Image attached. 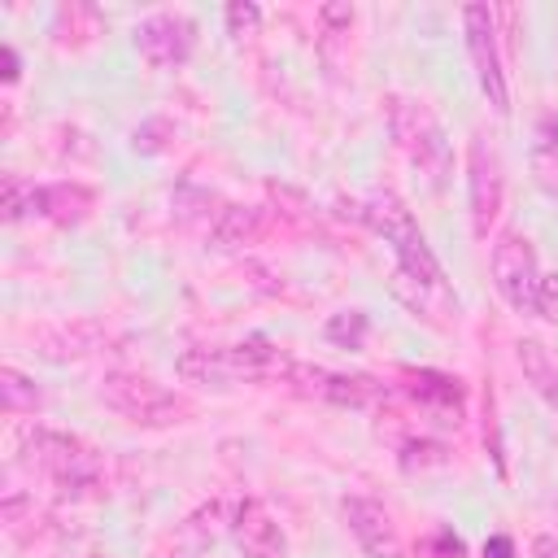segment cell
<instances>
[{
  "mask_svg": "<svg viewBox=\"0 0 558 558\" xmlns=\"http://www.w3.org/2000/svg\"><path fill=\"white\" fill-rule=\"evenodd\" d=\"M349 209H353L357 222H366L375 235H384V240L397 248V262H401L397 283H414L418 296L449 288V283H445V266L436 262V253H432V244L423 240L418 222L410 218V209H405L392 192H371V196L353 201Z\"/></svg>",
  "mask_w": 558,
  "mask_h": 558,
  "instance_id": "6da1fadb",
  "label": "cell"
},
{
  "mask_svg": "<svg viewBox=\"0 0 558 558\" xmlns=\"http://www.w3.org/2000/svg\"><path fill=\"white\" fill-rule=\"evenodd\" d=\"M17 458L31 471H44L61 493L74 497H92V488L100 484V458L87 440L70 436V432H52V427H26L17 440Z\"/></svg>",
  "mask_w": 558,
  "mask_h": 558,
  "instance_id": "7a4b0ae2",
  "label": "cell"
},
{
  "mask_svg": "<svg viewBox=\"0 0 558 558\" xmlns=\"http://www.w3.org/2000/svg\"><path fill=\"white\" fill-rule=\"evenodd\" d=\"M288 357L266 340V336H248L240 344H222V349H187L174 371L192 384H235V379H283L288 375Z\"/></svg>",
  "mask_w": 558,
  "mask_h": 558,
  "instance_id": "3957f363",
  "label": "cell"
},
{
  "mask_svg": "<svg viewBox=\"0 0 558 558\" xmlns=\"http://www.w3.org/2000/svg\"><path fill=\"white\" fill-rule=\"evenodd\" d=\"M388 131H392V144L405 153V161L432 187H445L453 170V153H449L445 126L436 122V113L414 96H388Z\"/></svg>",
  "mask_w": 558,
  "mask_h": 558,
  "instance_id": "277c9868",
  "label": "cell"
},
{
  "mask_svg": "<svg viewBox=\"0 0 558 558\" xmlns=\"http://www.w3.org/2000/svg\"><path fill=\"white\" fill-rule=\"evenodd\" d=\"M100 401L113 414H122L126 423H140V427H174V423H183L192 414V405L179 392H170L166 384H157L148 375H135V371L105 375Z\"/></svg>",
  "mask_w": 558,
  "mask_h": 558,
  "instance_id": "5b68a950",
  "label": "cell"
},
{
  "mask_svg": "<svg viewBox=\"0 0 558 558\" xmlns=\"http://www.w3.org/2000/svg\"><path fill=\"white\" fill-rule=\"evenodd\" d=\"M462 31H466V52L480 78V92L488 96L493 113H510V87H506V70H501V52H497V22L488 4H466L462 9Z\"/></svg>",
  "mask_w": 558,
  "mask_h": 558,
  "instance_id": "8992f818",
  "label": "cell"
},
{
  "mask_svg": "<svg viewBox=\"0 0 558 558\" xmlns=\"http://www.w3.org/2000/svg\"><path fill=\"white\" fill-rule=\"evenodd\" d=\"M283 384H292L305 397L349 405V410H366V405L388 401V384H379L375 375H336V371H323V366H310V362H292Z\"/></svg>",
  "mask_w": 558,
  "mask_h": 558,
  "instance_id": "52a82bcc",
  "label": "cell"
},
{
  "mask_svg": "<svg viewBox=\"0 0 558 558\" xmlns=\"http://www.w3.org/2000/svg\"><path fill=\"white\" fill-rule=\"evenodd\" d=\"M501 201H506L501 157H497L493 144L471 140V153H466V205H471V231H475V240L488 235V227L501 214Z\"/></svg>",
  "mask_w": 558,
  "mask_h": 558,
  "instance_id": "ba28073f",
  "label": "cell"
},
{
  "mask_svg": "<svg viewBox=\"0 0 558 558\" xmlns=\"http://www.w3.org/2000/svg\"><path fill=\"white\" fill-rule=\"evenodd\" d=\"M493 283H497V292L506 296V305L532 310L541 275H536V248H532L527 235L501 231V240L493 244Z\"/></svg>",
  "mask_w": 558,
  "mask_h": 558,
  "instance_id": "9c48e42d",
  "label": "cell"
},
{
  "mask_svg": "<svg viewBox=\"0 0 558 558\" xmlns=\"http://www.w3.org/2000/svg\"><path fill=\"white\" fill-rule=\"evenodd\" d=\"M135 48L148 65H183L196 48V22L187 13H153L135 26Z\"/></svg>",
  "mask_w": 558,
  "mask_h": 558,
  "instance_id": "30bf717a",
  "label": "cell"
},
{
  "mask_svg": "<svg viewBox=\"0 0 558 558\" xmlns=\"http://www.w3.org/2000/svg\"><path fill=\"white\" fill-rule=\"evenodd\" d=\"M231 536H235L244 558H288V536L275 523V514L266 510V501H257V497L235 501Z\"/></svg>",
  "mask_w": 558,
  "mask_h": 558,
  "instance_id": "8fae6325",
  "label": "cell"
},
{
  "mask_svg": "<svg viewBox=\"0 0 558 558\" xmlns=\"http://www.w3.org/2000/svg\"><path fill=\"white\" fill-rule=\"evenodd\" d=\"M344 523L353 532V541L371 554V558H401V536L392 514L371 501V497H344Z\"/></svg>",
  "mask_w": 558,
  "mask_h": 558,
  "instance_id": "7c38bea8",
  "label": "cell"
},
{
  "mask_svg": "<svg viewBox=\"0 0 558 558\" xmlns=\"http://www.w3.org/2000/svg\"><path fill=\"white\" fill-rule=\"evenodd\" d=\"M262 235H266V209L262 205H227V209H218V218L209 227L214 248H248Z\"/></svg>",
  "mask_w": 558,
  "mask_h": 558,
  "instance_id": "4fadbf2b",
  "label": "cell"
},
{
  "mask_svg": "<svg viewBox=\"0 0 558 558\" xmlns=\"http://www.w3.org/2000/svg\"><path fill=\"white\" fill-rule=\"evenodd\" d=\"M401 379H405V392L418 405L453 414V423H458V414H462V379H453L445 371H401Z\"/></svg>",
  "mask_w": 558,
  "mask_h": 558,
  "instance_id": "5bb4252c",
  "label": "cell"
},
{
  "mask_svg": "<svg viewBox=\"0 0 558 558\" xmlns=\"http://www.w3.org/2000/svg\"><path fill=\"white\" fill-rule=\"evenodd\" d=\"M514 357H519L523 379L549 401V410H558V349H549L545 340L523 336V340L514 344Z\"/></svg>",
  "mask_w": 558,
  "mask_h": 558,
  "instance_id": "9a60e30c",
  "label": "cell"
},
{
  "mask_svg": "<svg viewBox=\"0 0 558 558\" xmlns=\"http://www.w3.org/2000/svg\"><path fill=\"white\" fill-rule=\"evenodd\" d=\"M35 214L48 218V222H61V227H74L92 214V192L83 183H48V187H35Z\"/></svg>",
  "mask_w": 558,
  "mask_h": 558,
  "instance_id": "2e32d148",
  "label": "cell"
},
{
  "mask_svg": "<svg viewBox=\"0 0 558 558\" xmlns=\"http://www.w3.org/2000/svg\"><path fill=\"white\" fill-rule=\"evenodd\" d=\"M39 401H44L39 388L22 371H13V366L0 371V405H4V414H35Z\"/></svg>",
  "mask_w": 558,
  "mask_h": 558,
  "instance_id": "e0dca14e",
  "label": "cell"
},
{
  "mask_svg": "<svg viewBox=\"0 0 558 558\" xmlns=\"http://www.w3.org/2000/svg\"><path fill=\"white\" fill-rule=\"evenodd\" d=\"M96 349V327H87V323H74V327H61L57 331V340L52 336H44V353L48 357H83V353H92Z\"/></svg>",
  "mask_w": 558,
  "mask_h": 558,
  "instance_id": "ac0fdd59",
  "label": "cell"
},
{
  "mask_svg": "<svg viewBox=\"0 0 558 558\" xmlns=\"http://www.w3.org/2000/svg\"><path fill=\"white\" fill-rule=\"evenodd\" d=\"M366 327H371V318H366L362 310H340V314H331V318H327L323 336H327L331 344H340V349H362Z\"/></svg>",
  "mask_w": 558,
  "mask_h": 558,
  "instance_id": "d6986e66",
  "label": "cell"
},
{
  "mask_svg": "<svg viewBox=\"0 0 558 558\" xmlns=\"http://www.w3.org/2000/svg\"><path fill=\"white\" fill-rule=\"evenodd\" d=\"M0 214H4V222H17V218L35 214V183H22L17 174H4V183H0Z\"/></svg>",
  "mask_w": 558,
  "mask_h": 558,
  "instance_id": "ffe728a7",
  "label": "cell"
},
{
  "mask_svg": "<svg viewBox=\"0 0 558 558\" xmlns=\"http://www.w3.org/2000/svg\"><path fill=\"white\" fill-rule=\"evenodd\" d=\"M222 514H227V501H209L205 510H196L192 519H187V527H183V536L179 541H214L218 536V527H222Z\"/></svg>",
  "mask_w": 558,
  "mask_h": 558,
  "instance_id": "44dd1931",
  "label": "cell"
},
{
  "mask_svg": "<svg viewBox=\"0 0 558 558\" xmlns=\"http://www.w3.org/2000/svg\"><path fill=\"white\" fill-rule=\"evenodd\" d=\"M170 135H174V131H170L166 118H148V122H140V126L131 131V148H135V153H161Z\"/></svg>",
  "mask_w": 558,
  "mask_h": 558,
  "instance_id": "7402d4cb",
  "label": "cell"
},
{
  "mask_svg": "<svg viewBox=\"0 0 558 558\" xmlns=\"http://www.w3.org/2000/svg\"><path fill=\"white\" fill-rule=\"evenodd\" d=\"M449 458H445V445H436V440H410L405 449H401V466L405 471H414V466H445Z\"/></svg>",
  "mask_w": 558,
  "mask_h": 558,
  "instance_id": "603a6c76",
  "label": "cell"
},
{
  "mask_svg": "<svg viewBox=\"0 0 558 558\" xmlns=\"http://www.w3.org/2000/svg\"><path fill=\"white\" fill-rule=\"evenodd\" d=\"M262 26V9L253 0H231L227 4V31L231 35H257Z\"/></svg>",
  "mask_w": 558,
  "mask_h": 558,
  "instance_id": "cb8c5ba5",
  "label": "cell"
},
{
  "mask_svg": "<svg viewBox=\"0 0 558 558\" xmlns=\"http://www.w3.org/2000/svg\"><path fill=\"white\" fill-rule=\"evenodd\" d=\"M532 174H536V183L558 201V153L536 148V153H532Z\"/></svg>",
  "mask_w": 558,
  "mask_h": 558,
  "instance_id": "d4e9b609",
  "label": "cell"
},
{
  "mask_svg": "<svg viewBox=\"0 0 558 558\" xmlns=\"http://www.w3.org/2000/svg\"><path fill=\"white\" fill-rule=\"evenodd\" d=\"M532 310H536L545 323H558V275H545V279L536 283V301H532Z\"/></svg>",
  "mask_w": 558,
  "mask_h": 558,
  "instance_id": "484cf974",
  "label": "cell"
},
{
  "mask_svg": "<svg viewBox=\"0 0 558 558\" xmlns=\"http://www.w3.org/2000/svg\"><path fill=\"white\" fill-rule=\"evenodd\" d=\"M318 17H323L327 26H349V22H353V4H323Z\"/></svg>",
  "mask_w": 558,
  "mask_h": 558,
  "instance_id": "4316f807",
  "label": "cell"
},
{
  "mask_svg": "<svg viewBox=\"0 0 558 558\" xmlns=\"http://www.w3.org/2000/svg\"><path fill=\"white\" fill-rule=\"evenodd\" d=\"M0 74H4V83H17V74H22V61H17V52L9 44L0 48Z\"/></svg>",
  "mask_w": 558,
  "mask_h": 558,
  "instance_id": "83f0119b",
  "label": "cell"
},
{
  "mask_svg": "<svg viewBox=\"0 0 558 558\" xmlns=\"http://www.w3.org/2000/svg\"><path fill=\"white\" fill-rule=\"evenodd\" d=\"M484 558H514V541L510 536H488L484 541Z\"/></svg>",
  "mask_w": 558,
  "mask_h": 558,
  "instance_id": "f1b7e54d",
  "label": "cell"
},
{
  "mask_svg": "<svg viewBox=\"0 0 558 558\" xmlns=\"http://www.w3.org/2000/svg\"><path fill=\"white\" fill-rule=\"evenodd\" d=\"M532 558H558V536H536L532 541Z\"/></svg>",
  "mask_w": 558,
  "mask_h": 558,
  "instance_id": "f546056e",
  "label": "cell"
},
{
  "mask_svg": "<svg viewBox=\"0 0 558 558\" xmlns=\"http://www.w3.org/2000/svg\"><path fill=\"white\" fill-rule=\"evenodd\" d=\"M541 148L558 153V118H549V122H545V144H541Z\"/></svg>",
  "mask_w": 558,
  "mask_h": 558,
  "instance_id": "4dcf8cb0",
  "label": "cell"
}]
</instances>
